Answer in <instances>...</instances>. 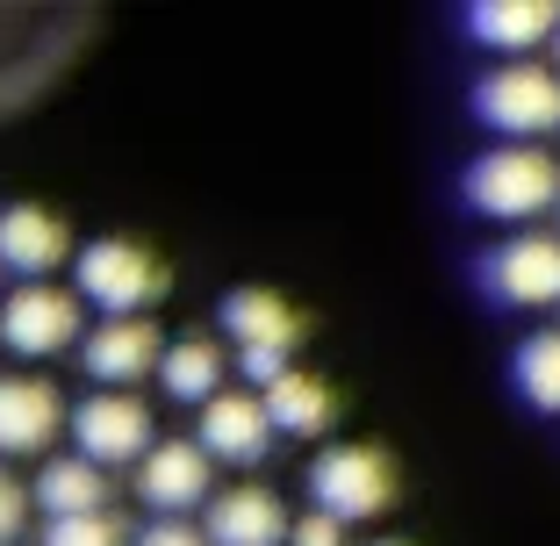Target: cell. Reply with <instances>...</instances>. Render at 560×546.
<instances>
[{
    "instance_id": "277c9868",
    "label": "cell",
    "mask_w": 560,
    "mask_h": 546,
    "mask_svg": "<svg viewBox=\"0 0 560 546\" xmlns=\"http://www.w3.org/2000/svg\"><path fill=\"white\" fill-rule=\"evenodd\" d=\"M66 431H72V453H80L86 467H101V475L137 467L151 453V439H159L151 403L144 396H108V388H94V396L72 403V410H66Z\"/></svg>"
},
{
    "instance_id": "44dd1931",
    "label": "cell",
    "mask_w": 560,
    "mask_h": 546,
    "mask_svg": "<svg viewBox=\"0 0 560 546\" xmlns=\"http://www.w3.org/2000/svg\"><path fill=\"white\" fill-rule=\"evenodd\" d=\"M22 525H30V489H22V481L0 467V546H15Z\"/></svg>"
},
{
    "instance_id": "cb8c5ba5",
    "label": "cell",
    "mask_w": 560,
    "mask_h": 546,
    "mask_svg": "<svg viewBox=\"0 0 560 546\" xmlns=\"http://www.w3.org/2000/svg\"><path fill=\"white\" fill-rule=\"evenodd\" d=\"M553 80H560V30H553Z\"/></svg>"
},
{
    "instance_id": "7a4b0ae2",
    "label": "cell",
    "mask_w": 560,
    "mask_h": 546,
    "mask_svg": "<svg viewBox=\"0 0 560 546\" xmlns=\"http://www.w3.org/2000/svg\"><path fill=\"white\" fill-rule=\"evenodd\" d=\"M165 288H173V274L137 237H86V245H72V295H80V310L94 302L101 316H151V302H165Z\"/></svg>"
},
{
    "instance_id": "4fadbf2b",
    "label": "cell",
    "mask_w": 560,
    "mask_h": 546,
    "mask_svg": "<svg viewBox=\"0 0 560 546\" xmlns=\"http://www.w3.org/2000/svg\"><path fill=\"white\" fill-rule=\"evenodd\" d=\"M58 266H72V223L58 209H36V201H8L0 209V274L50 281Z\"/></svg>"
},
{
    "instance_id": "3957f363",
    "label": "cell",
    "mask_w": 560,
    "mask_h": 546,
    "mask_svg": "<svg viewBox=\"0 0 560 546\" xmlns=\"http://www.w3.org/2000/svg\"><path fill=\"white\" fill-rule=\"evenodd\" d=\"M460 195L475 216L489 223H532L560 201V166L553 151H532V144H495V151H475L460 173Z\"/></svg>"
},
{
    "instance_id": "2e32d148",
    "label": "cell",
    "mask_w": 560,
    "mask_h": 546,
    "mask_svg": "<svg viewBox=\"0 0 560 546\" xmlns=\"http://www.w3.org/2000/svg\"><path fill=\"white\" fill-rule=\"evenodd\" d=\"M259 410L266 425H273V439H324L330 425H338V388L316 374H302V367H288V374L273 381V388H259Z\"/></svg>"
},
{
    "instance_id": "30bf717a",
    "label": "cell",
    "mask_w": 560,
    "mask_h": 546,
    "mask_svg": "<svg viewBox=\"0 0 560 546\" xmlns=\"http://www.w3.org/2000/svg\"><path fill=\"white\" fill-rule=\"evenodd\" d=\"M195 446H201V461H231V467H259L266 453H273V425H266V410H259V396L252 388H223V396H209L201 403V417H195Z\"/></svg>"
},
{
    "instance_id": "5b68a950",
    "label": "cell",
    "mask_w": 560,
    "mask_h": 546,
    "mask_svg": "<svg viewBox=\"0 0 560 546\" xmlns=\"http://www.w3.org/2000/svg\"><path fill=\"white\" fill-rule=\"evenodd\" d=\"M475 123L503 130L511 144H532V137H553L560 130V80L532 58H511L495 66L489 80L475 86Z\"/></svg>"
},
{
    "instance_id": "7402d4cb",
    "label": "cell",
    "mask_w": 560,
    "mask_h": 546,
    "mask_svg": "<svg viewBox=\"0 0 560 546\" xmlns=\"http://www.w3.org/2000/svg\"><path fill=\"white\" fill-rule=\"evenodd\" d=\"M130 546H209V539H201V532L187 525V518H159V525H144Z\"/></svg>"
},
{
    "instance_id": "5bb4252c",
    "label": "cell",
    "mask_w": 560,
    "mask_h": 546,
    "mask_svg": "<svg viewBox=\"0 0 560 546\" xmlns=\"http://www.w3.org/2000/svg\"><path fill=\"white\" fill-rule=\"evenodd\" d=\"M215 324L237 338V352H280V360H295V346L310 338V316L295 302L280 295V288H231Z\"/></svg>"
},
{
    "instance_id": "d4e9b609",
    "label": "cell",
    "mask_w": 560,
    "mask_h": 546,
    "mask_svg": "<svg viewBox=\"0 0 560 546\" xmlns=\"http://www.w3.org/2000/svg\"><path fill=\"white\" fill-rule=\"evenodd\" d=\"M366 546H410V539H366Z\"/></svg>"
},
{
    "instance_id": "52a82bcc",
    "label": "cell",
    "mask_w": 560,
    "mask_h": 546,
    "mask_svg": "<svg viewBox=\"0 0 560 546\" xmlns=\"http://www.w3.org/2000/svg\"><path fill=\"white\" fill-rule=\"evenodd\" d=\"M481 295L495 310H553L560 302V237L517 231L495 252H481Z\"/></svg>"
},
{
    "instance_id": "9a60e30c",
    "label": "cell",
    "mask_w": 560,
    "mask_h": 546,
    "mask_svg": "<svg viewBox=\"0 0 560 546\" xmlns=\"http://www.w3.org/2000/svg\"><path fill=\"white\" fill-rule=\"evenodd\" d=\"M553 30H560L553 0H475L467 8V36L481 50H503V66L525 58V50H539V44H553Z\"/></svg>"
},
{
    "instance_id": "ac0fdd59",
    "label": "cell",
    "mask_w": 560,
    "mask_h": 546,
    "mask_svg": "<svg viewBox=\"0 0 560 546\" xmlns=\"http://www.w3.org/2000/svg\"><path fill=\"white\" fill-rule=\"evenodd\" d=\"M223 374H231V360H223V346L215 338H165V352H159V388L173 403H209V396H223Z\"/></svg>"
},
{
    "instance_id": "484cf974",
    "label": "cell",
    "mask_w": 560,
    "mask_h": 546,
    "mask_svg": "<svg viewBox=\"0 0 560 546\" xmlns=\"http://www.w3.org/2000/svg\"><path fill=\"white\" fill-rule=\"evenodd\" d=\"M553 216H560V201H553Z\"/></svg>"
},
{
    "instance_id": "7c38bea8",
    "label": "cell",
    "mask_w": 560,
    "mask_h": 546,
    "mask_svg": "<svg viewBox=\"0 0 560 546\" xmlns=\"http://www.w3.org/2000/svg\"><path fill=\"white\" fill-rule=\"evenodd\" d=\"M137 497H144L159 518L201 511V503L215 497V467L201 461L195 439H151V453L137 461Z\"/></svg>"
},
{
    "instance_id": "ffe728a7",
    "label": "cell",
    "mask_w": 560,
    "mask_h": 546,
    "mask_svg": "<svg viewBox=\"0 0 560 546\" xmlns=\"http://www.w3.org/2000/svg\"><path fill=\"white\" fill-rule=\"evenodd\" d=\"M44 546H130V525L116 511H94V518H50Z\"/></svg>"
},
{
    "instance_id": "8992f818",
    "label": "cell",
    "mask_w": 560,
    "mask_h": 546,
    "mask_svg": "<svg viewBox=\"0 0 560 546\" xmlns=\"http://www.w3.org/2000/svg\"><path fill=\"white\" fill-rule=\"evenodd\" d=\"M80 338H86V310L58 281H22L15 295L0 302V346L22 352V360H58Z\"/></svg>"
},
{
    "instance_id": "e0dca14e",
    "label": "cell",
    "mask_w": 560,
    "mask_h": 546,
    "mask_svg": "<svg viewBox=\"0 0 560 546\" xmlns=\"http://www.w3.org/2000/svg\"><path fill=\"white\" fill-rule=\"evenodd\" d=\"M108 497H116V481L101 467H86L80 453H50L30 481V503H44L50 518H94V511H108Z\"/></svg>"
},
{
    "instance_id": "8fae6325",
    "label": "cell",
    "mask_w": 560,
    "mask_h": 546,
    "mask_svg": "<svg viewBox=\"0 0 560 546\" xmlns=\"http://www.w3.org/2000/svg\"><path fill=\"white\" fill-rule=\"evenodd\" d=\"M288 503L266 489V481H237V489H215L201 503V539L209 546H288Z\"/></svg>"
},
{
    "instance_id": "9c48e42d",
    "label": "cell",
    "mask_w": 560,
    "mask_h": 546,
    "mask_svg": "<svg viewBox=\"0 0 560 546\" xmlns=\"http://www.w3.org/2000/svg\"><path fill=\"white\" fill-rule=\"evenodd\" d=\"M66 431V396L44 374H0V461H36Z\"/></svg>"
},
{
    "instance_id": "603a6c76",
    "label": "cell",
    "mask_w": 560,
    "mask_h": 546,
    "mask_svg": "<svg viewBox=\"0 0 560 546\" xmlns=\"http://www.w3.org/2000/svg\"><path fill=\"white\" fill-rule=\"evenodd\" d=\"M288 546H346V525H330V518H295L288 525Z\"/></svg>"
},
{
    "instance_id": "ba28073f",
    "label": "cell",
    "mask_w": 560,
    "mask_h": 546,
    "mask_svg": "<svg viewBox=\"0 0 560 546\" xmlns=\"http://www.w3.org/2000/svg\"><path fill=\"white\" fill-rule=\"evenodd\" d=\"M72 352H80L86 381H101L108 396H137V381L159 374L165 332L151 324V316H108V324H94V332H86Z\"/></svg>"
},
{
    "instance_id": "d6986e66",
    "label": "cell",
    "mask_w": 560,
    "mask_h": 546,
    "mask_svg": "<svg viewBox=\"0 0 560 546\" xmlns=\"http://www.w3.org/2000/svg\"><path fill=\"white\" fill-rule=\"evenodd\" d=\"M511 381H517V396H525L539 417H560V324L532 332L525 346L511 352Z\"/></svg>"
},
{
    "instance_id": "6da1fadb",
    "label": "cell",
    "mask_w": 560,
    "mask_h": 546,
    "mask_svg": "<svg viewBox=\"0 0 560 546\" xmlns=\"http://www.w3.org/2000/svg\"><path fill=\"white\" fill-rule=\"evenodd\" d=\"M310 511L330 525H374L381 511H396L402 497V467L388 446H366V439H338V446H316L310 461Z\"/></svg>"
}]
</instances>
